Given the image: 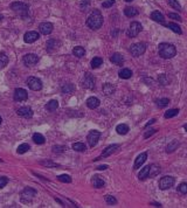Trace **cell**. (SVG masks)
Returning a JSON list of instances; mask_svg holds the SVG:
<instances>
[{"mask_svg": "<svg viewBox=\"0 0 187 208\" xmlns=\"http://www.w3.org/2000/svg\"><path fill=\"white\" fill-rule=\"evenodd\" d=\"M40 164H41V165H44V166H49V167H56V166H58V164H55V163H52V161H41Z\"/></svg>", "mask_w": 187, "mask_h": 208, "instance_id": "681fc988", "label": "cell"}, {"mask_svg": "<svg viewBox=\"0 0 187 208\" xmlns=\"http://www.w3.org/2000/svg\"><path fill=\"white\" fill-rule=\"evenodd\" d=\"M103 91H104L105 95L109 96V95L115 92V87H114L112 84H110V83H105V84L103 86Z\"/></svg>", "mask_w": 187, "mask_h": 208, "instance_id": "f1b7e54d", "label": "cell"}, {"mask_svg": "<svg viewBox=\"0 0 187 208\" xmlns=\"http://www.w3.org/2000/svg\"><path fill=\"white\" fill-rule=\"evenodd\" d=\"M105 202L108 205H115L117 202V200H116L115 196H112V195H106L105 196Z\"/></svg>", "mask_w": 187, "mask_h": 208, "instance_id": "7bdbcfd3", "label": "cell"}, {"mask_svg": "<svg viewBox=\"0 0 187 208\" xmlns=\"http://www.w3.org/2000/svg\"><path fill=\"white\" fill-rule=\"evenodd\" d=\"M154 122H156V119H154V118H153V119H151V121H149V123H147V124L145 125V127H147V126H149V125H151V124H153Z\"/></svg>", "mask_w": 187, "mask_h": 208, "instance_id": "f5cc1de1", "label": "cell"}, {"mask_svg": "<svg viewBox=\"0 0 187 208\" xmlns=\"http://www.w3.org/2000/svg\"><path fill=\"white\" fill-rule=\"evenodd\" d=\"M178 146H179V143H178V141H173L172 143H171V144H170V145L166 147V152H167V153H170V152H173V151L177 149Z\"/></svg>", "mask_w": 187, "mask_h": 208, "instance_id": "ab89813d", "label": "cell"}, {"mask_svg": "<svg viewBox=\"0 0 187 208\" xmlns=\"http://www.w3.org/2000/svg\"><path fill=\"white\" fill-rule=\"evenodd\" d=\"M175 54H177V50L173 44L167 42L159 44V55L163 58H172L175 56Z\"/></svg>", "mask_w": 187, "mask_h": 208, "instance_id": "7a4b0ae2", "label": "cell"}, {"mask_svg": "<svg viewBox=\"0 0 187 208\" xmlns=\"http://www.w3.org/2000/svg\"><path fill=\"white\" fill-rule=\"evenodd\" d=\"M116 131H117L118 135L124 136L129 132V126L126 125V124H119V125H117V127H116Z\"/></svg>", "mask_w": 187, "mask_h": 208, "instance_id": "484cf974", "label": "cell"}, {"mask_svg": "<svg viewBox=\"0 0 187 208\" xmlns=\"http://www.w3.org/2000/svg\"><path fill=\"white\" fill-rule=\"evenodd\" d=\"M108 169V165H101V166H98L97 169H100V171H103V169Z\"/></svg>", "mask_w": 187, "mask_h": 208, "instance_id": "816d5d0a", "label": "cell"}, {"mask_svg": "<svg viewBox=\"0 0 187 208\" xmlns=\"http://www.w3.org/2000/svg\"><path fill=\"white\" fill-rule=\"evenodd\" d=\"M53 151L55 153H62L64 151V146H53Z\"/></svg>", "mask_w": 187, "mask_h": 208, "instance_id": "c3c4849f", "label": "cell"}, {"mask_svg": "<svg viewBox=\"0 0 187 208\" xmlns=\"http://www.w3.org/2000/svg\"><path fill=\"white\" fill-rule=\"evenodd\" d=\"M168 4H170V6H171L172 8H174V10H177V11L181 10V6H180L178 0H168Z\"/></svg>", "mask_w": 187, "mask_h": 208, "instance_id": "60d3db41", "label": "cell"}, {"mask_svg": "<svg viewBox=\"0 0 187 208\" xmlns=\"http://www.w3.org/2000/svg\"><path fill=\"white\" fill-rule=\"evenodd\" d=\"M151 19L153 20V21H156V22H158V24H161L166 26L165 18H164V15L161 14V12H159V11H154V12L151 13Z\"/></svg>", "mask_w": 187, "mask_h": 208, "instance_id": "2e32d148", "label": "cell"}, {"mask_svg": "<svg viewBox=\"0 0 187 208\" xmlns=\"http://www.w3.org/2000/svg\"><path fill=\"white\" fill-rule=\"evenodd\" d=\"M72 54H74V56L82 58V56L86 54V50H84V48L81 47V46H77V47H75V48L72 49Z\"/></svg>", "mask_w": 187, "mask_h": 208, "instance_id": "83f0119b", "label": "cell"}, {"mask_svg": "<svg viewBox=\"0 0 187 208\" xmlns=\"http://www.w3.org/2000/svg\"><path fill=\"white\" fill-rule=\"evenodd\" d=\"M115 4V0H105L103 4H102V7H104V8H109L111 6Z\"/></svg>", "mask_w": 187, "mask_h": 208, "instance_id": "f6af8a7d", "label": "cell"}, {"mask_svg": "<svg viewBox=\"0 0 187 208\" xmlns=\"http://www.w3.org/2000/svg\"><path fill=\"white\" fill-rule=\"evenodd\" d=\"M168 18L172 20H175V21H181V18L178 14H175V13H170V14H168Z\"/></svg>", "mask_w": 187, "mask_h": 208, "instance_id": "7dc6e473", "label": "cell"}, {"mask_svg": "<svg viewBox=\"0 0 187 208\" xmlns=\"http://www.w3.org/2000/svg\"><path fill=\"white\" fill-rule=\"evenodd\" d=\"M13 97H14V101L22 102V101H26V99L28 98V94H27V91H26L25 89H22V88H18V89L14 90Z\"/></svg>", "mask_w": 187, "mask_h": 208, "instance_id": "ba28073f", "label": "cell"}, {"mask_svg": "<svg viewBox=\"0 0 187 208\" xmlns=\"http://www.w3.org/2000/svg\"><path fill=\"white\" fill-rule=\"evenodd\" d=\"M8 63V56L5 53H0V69L5 68Z\"/></svg>", "mask_w": 187, "mask_h": 208, "instance_id": "4dcf8cb0", "label": "cell"}, {"mask_svg": "<svg viewBox=\"0 0 187 208\" xmlns=\"http://www.w3.org/2000/svg\"><path fill=\"white\" fill-rule=\"evenodd\" d=\"M156 103H157V107L160 108V109H163V108L167 107L168 105L170 99H168V98H159V99L156 101Z\"/></svg>", "mask_w": 187, "mask_h": 208, "instance_id": "1f68e13d", "label": "cell"}, {"mask_svg": "<svg viewBox=\"0 0 187 208\" xmlns=\"http://www.w3.org/2000/svg\"><path fill=\"white\" fill-rule=\"evenodd\" d=\"M53 24H50V22H42V24H40L39 26V29H40V32L44 35H48L53 32Z\"/></svg>", "mask_w": 187, "mask_h": 208, "instance_id": "5bb4252c", "label": "cell"}, {"mask_svg": "<svg viewBox=\"0 0 187 208\" xmlns=\"http://www.w3.org/2000/svg\"><path fill=\"white\" fill-rule=\"evenodd\" d=\"M16 112H18V115H19L20 117H22V118H30V117L33 116V110L28 107L20 108Z\"/></svg>", "mask_w": 187, "mask_h": 208, "instance_id": "9a60e30c", "label": "cell"}, {"mask_svg": "<svg viewBox=\"0 0 187 208\" xmlns=\"http://www.w3.org/2000/svg\"><path fill=\"white\" fill-rule=\"evenodd\" d=\"M149 174H150V166H145V167H143V169L139 172V174H138L139 180L147 179V178H149Z\"/></svg>", "mask_w": 187, "mask_h": 208, "instance_id": "cb8c5ba5", "label": "cell"}, {"mask_svg": "<svg viewBox=\"0 0 187 208\" xmlns=\"http://www.w3.org/2000/svg\"><path fill=\"white\" fill-rule=\"evenodd\" d=\"M178 113H179V110H178V109H171V110L165 112L164 117H165V118H172V117L177 116Z\"/></svg>", "mask_w": 187, "mask_h": 208, "instance_id": "74e56055", "label": "cell"}, {"mask_svg": "<svg viewBox=\"0 0 187 208\" xmlns=\"http://www.w3.org/2000/svg\"><path fill=\"white\" fill-rule=\"evenodd\" d=\"M178 192L180 194H187V183H182L178 187Z\"/></svg>", "mask_w": 187, "mask_h": 208, "instance_id": "b9f144b4", "label": "cell"}, {"mask_svg": "<svg viewBox=\"0 0 187 208\" xmlns=\"http://www.w3.org/2000/svg\"><path fill=\"white\" fill-rule=\"evenodd\" d=\"M40 38V34L35 30H30V32H27V33L24 35V41L26 44H33L36 40Z\"/></svg>", "mask_w": 187, "mask_h": 208, "instance_id": "30bf717a", "label": "cell"}, {"mask_svg": "<svg viewBox=\"0 0 187 208\" xmlns=\"http://www.w3.org/2000/svg\"><path fill=\"white\" fill-rule=\"evenodd\" d=\"M7 184H8V178H6V177H0V188H4Z\"/></svg>", "mask_w": 187, "mask_h": 208, "instance_id": "ee69618b", "label": "cell"}, {"mask_svg": "<svg viewBox=\"0 0 187 208\" xmlns=\"http://www.w3.org/2000/svg\"><path fill=\"white\" fill-rule=\"evenodd\" d=\"M91 184L94 187H96V188H101L104 186V180L102 179L100 175H95V177H92V179H91Z\"/></svg>", "mask_w": 187, "mask_h": 208, "instance_id": "d6986e66", "label": "cell"}, {"mask_svg": "<svg viewBox=\"0 0 187 208\" xmlns=\"http://www.w3.org/2000/svg\"><path fill=\"white\" fill-rule=\"evenodd\" d=\"M146 159H147V155L146 153H140V155L136 158V161H134V165H133V169H139L140 166H143V164H144L145 161H146Z\"/></svg>", "mask_w": 187, "mask_h": 208, "instance_id": "e0dca14e", "label": "cell"}, {"mask_svg": "<svg viewBox=\"0 0 187 208\" xmlns=\"http://www.w3.org/2000/svg\"><path fill=\"white\" fill-rule=\"evenodd\" d=\"M125 1H128V2H130V1H133V0H125Z\"/></svg>", "mask_w": 187, "mask_h": 208, "instance_id": "11a10c76", "label": "cell"}, {"mask_svg": "<svg viewBox=\"0 0 187 208\" xmlns=\"http://www.w3.org/2000/svg\"><path fill=\"white\" fill-rule=\"evenodd\" d=\"M30 149V146L28 145V144H21V145H19L18 146V149H16V152L19 153V155H24V153H26L27 151Z\"/></svg>", "mask_w": 187, "mask_h": 208, "instance_id": "d590c367", "label": "cell"}, {"mask_svg": "<svg viewBox=\"0 0 187 208\" xmlns=\"http://www.w3.org/2000/svg\"><path fill=\"white\" fill-rule=\"evenodd\" d=\"M100 103H101L100 99L96 98V97H89L86 99V107L89 108V109H96V108H98Z\"/></svg>", "mask_w": 187, "mask_h": 208, "instance_id": "ac0fdd59", "label": "cell"}, {"mask_svg": "<svg viewBox=\"0 0 187 208\" xmlns=\"http://www.w3.org/2000/svg\"><path fill=\"white\" fill-rule=\"evenodd\" d=\"M102 25H103V16L100 11H94L86 19V26L94 30L101 28Z\"/></svg>", "mask_w": 187, "mask_h": 208, "instance_id": "6da1fadb", "label": "cell"}, {"mask_svg": "<svg viewBox=\"0 0 187 208\" xmlns=\"http://www.w3.org/2000/svg\"><path fill=\"white\" fill-rule=\"evenodd\" d=\"M58 46H60V42L58 40H49L47 42V50L52 53V52H54V50H56L58 48Z\"/></svg>", "mask_w": 187, "mask_h": 208, "instance_id": "44dd1931", "label": "cell"}, {"mask_svg": "<svg viewBox=\"0 0 187 208\" xmlns=\"http://www.w3.org/2000/svg\"><path fill=\"white\" fill-rule=\"evenodd\" d=\"M39 62V56L35 54H27L24 56V63L26 66H34Z\"/></svg>", "mask_w": 187, "mask_h": 208, "instance_id": "7c38bea8", "label": "cell"}, {"mask_svg": "<svg viewBox=\"0 0 187 208\" xmlns=\"http://www.w3.org/2000/svg\"><path fill=\"white\" fill-rule=\"evenodd\" d=\"M118 149V145H110L108 146L105 150L103 151V153L101 155V157H98V158H96V159H94V161H97V160H101L102 158H106V157H109V155H111L112 153H115V151Z\"/></svg>", "mask_w": 187, "mask_h": 208, "instance_id": "4fadbf2b", "label": "cell"}, {"mask_svg": "<svg viewBox=\"0 0 187 208\" xmlns=\"http://www.w3.org/2000/svg\"><path fill=\"white\" fill-rule=\"evenodd\" d=\"M72 150L76 152H84L86 151V145L83 143H74L72 144Z\"/></svg>", "mask_w": 187, "mask_h": 208, "instance_id": "d6a6232c", "label": "cell"}, {"mask_svg": "<svg viewBox=\"0 0 187 208\" xmlns=\"http://www.w3.org/2000/svg\"><path fill=\"white\" fill-rule=\"evenodd\" d=\"M58 181H61V183H66V184H69V183H72V177L68 174H61L58 177Z\"/></svg>", "mask_w": 187, "mask_h": 208, "instance_id": "f35d334b", "label": "cell"}, {"mask_svg": "<svg viewBox=\"0 0 187 208\" xmlns=\"http://www.w3.org/2000/svg\"><path fill=\"white\" fill-rule=\"evenodd\" d=\"M27 86L29 87L30 90H34V91H39V90H41L42 89V82H41V80L38 77H33V76H30V77L27 78Z\"/></svg>", "mask_w": 187, "mask_h": 208, "instance_id": "3957f363", "label": "cell"}, {"mask_svg": "<svg viewBox=\"0 0 187 208\" xmlns=\"http://www.w3.org/2000/svg\"><path fill=\"white\" fill-rule=\"evenodd\" d=\"M12 10L21 15H26L28 13V7L25 4H22V2H13L12 4Z\"/></svg>", "mask_w": 187, "mask_h": 208, "instance_id": "9c48e42d", "label": "cell"}, {"mask_svg": "<svg viewBox=\"0 0 187 208\" xmlns=\"http://www.w3.org/2000/svg\"><path fill=\"white\" fill-rule=\"evenodd\" d=\"M184 129H185V131L187 132V124H185V125H184Z\"/></svg>", "mask_w": 187, "mask_h": 208, "instance_id": "db71d44e", "label": "cell"}, {"mask_svg": "<svg viewBox=\"0 0 187 208\" xmlns=\"http://www.w3.org/2000/svg\"><path fill=\"white\" fill-rule=\"evenodd\" d=\"M103 63V60L101 58H94L91 60V68L96 69V68H100Z\"/></svg>", "mask_w": 187, "mask_h": 208, "instance_id": "e575fe53", "label": "cell"}, {"mask_svg": "<svg viewBox=\"0 0 187 208\" xmlns=\"http://www.w3.org/2000/svg\"><path fill=\"white\" fill-rule=\"evenodd\" d=\"M173 185H174V178L170 177V175H166V177H163L160 179V181H159V188L165 191V189L171 188Z\"/></svg>", "mask_w": 187, "mask_h": 208, "instance_id": "8992f818", "label": "cell"}, {"mask_svg": "<svg viewBox=\"0 0 187 208\" xmlns=\"http://www.w3.org/2000/svg\"><path fill=\"white\" fill-rule=\"evenodd\" d=\"M74 91H75V86L72 84V83H67V84H64L62 87L63 94H72Z\"/></svg>", "mask_w": 187, "mask_h": 208, "instance_id": "f546056e", "label": "cell"}, {"mask_svg": "<svg viewBox=\"0 0 187 208\" xmlns=\"http://www.w3.org/2000/svg\"><path fill=\"white\" fill-rule=\"evenodd\" d=\"M118 75H119L120 78H123V80H128V78H130L131 76H132V72H131L130 69H128V68H124V69H120Z\"/></svg>", "mask_w": 187, "mask_h": 208, "instance_id": "603a6c76", "label": "cell"}, {"mask_svg": "<svg viewBox=\"0 0 187 208\" xmlns=\"http://www.w3.org/2000/svg\"><path fill=\"white\" fill-rule=\"evenodd\" d=\"M158 81L160 84H163V86H166L167 84V80H166V75H164V74H161V75H159V78Z\"/></svg>", "mask_w": 187, "mask_h": 208, "instance_id": "bcb514c9", "label": "cell"}, {"mask_svg": "<svg viewBox=\"0 0 187 208\" xmlns=\"http://www.w3.org/2000/svg\"><path fill=\"white\" fill-rule=\"evenodd\" d=\"M160 172V169H159L158 165H150V174L149 177H154L157 175Z\"/></svg>", "mask_w": 187, "mask_h": 208, "instance_id": "8d00e7d4", "label": "cell"}, {"mask_svg": "<svg viewBox=\"0 0 187 208\" xmlns=\"http://www.w3.org/2000/svg\"><path fill=\"white\" fill-rule=\"evenodd\" d=\"M124 14L128 18H133L138 14V10L134 8V7H126V8H124Z\"/></svg>", "mask_w": 187, "mask_h": 208, "instance_id": "7402d4cb", "label": "cell"}, {"mask_svg": "<svg viewBox=\"0 0 187 208\" xmlns=\"http://www.w3.org/2000/svg\"><path fill=\"white\" fill-rule=\"evenodd\" d=\"M166 26H167V27L171 29V30H173L174 33H177V34H181L182 33L181 28H180V27H179L177 24H174V22H170V24H167Z\"/></svg>", "mask_w": 187, "mask_h": 208, "instance_id": "836d02e7", "label": "cell"}, {"mask_svg": "<svg viewBox=\"0 0 187 208\" xmlns=\"http://www.w3.org/2000/svg\"><path fill=\"white\" fill-rule=\"evenodd\" d=\"M156 132H157V130H149L147 132L144 133V138H149V137H151L152 135H154Z\"/></svg>", "mask_w": 187, "mask_h": 208, "instance_id": "f907efd6", "label": "cell"}, {"mask_svg": "<svg viewBox=\"0 0 187 208\" xmlns=\"http://www.w3.org/2000/svg\"><path fill=\"white\" fill-rule=\"evenodd\" d=\"M83 87L86 88V89H94V86H95V80L92 77V75L90 73H86L84 75V78H83Z\"/></svg>", "mask_w": 187, "mask_h": 208, "instance_id": "8fae6325", "label": "cell"}, {"mask_svg": "<svg viewBox=\"0 0 187 208\" xmlns=\"http://www.w3.org/2000/svg\"><path fill=\"white\" fill-rule=\"evenodd\" d=\"M58 108V102L56 99H52V101H49L47 104H46V109L48 110V111H55L56 109Z\"/></svg>", "mask_w": 187, "mask_h": 208, "instance_id": "d4e9b609", "label": "cell"}, {"mask_svg": "<svg viewBox=\"0 0 187 208\" xmlns=\"http://www.w3.org/2000/svg\"><path fill=\"white\" fill-rule=\"evenodd\" d=\"M33 141H34L35 144H38V145H42V144H44L46 139H44V137H43L41 133H34L33 135Z\"/></svg>", "mask_w": 187, "mask_h": 208, "instance_id": "4316f807", "label": "cell"}, {"mask_svg": "<svg viewBox=\"0 0 187 208\" xmlns=\"http://www.w3.org/2000/svg\"><path fill=\"white\" fill-rule=\"evenodd\" d=\"M110 61L112 63H115V64H118V66H120V64H123V62H124V58L122 56V54L115 53V54H112V55H111Z\"/></svg>", "mask_w": 187, "mask_h": 208, "instance_id": "ffe728a7", "label": "cell"}, {"mask_svg": "<svg viewBox=\"0 0 187 208\" xmlns=\"http://www.w3.org/2000/svg\"><path fill=\"white\" fill-rule=\"evenodd\" d=\"M1 19H2V15H0V21H1Z\"/></svg>", "mask_w": 187, "mask_h": 208, "instance_id": "6f0895ef", "label": "cell"}, {"mask_svg": "<svg viewBox=\"0 0 187 208\" xmlns=\"http://www.w3.org/2000/svg\"><path fill=\"white\" fill-rule=\"evenodd\" d=\"M100 137H101V133L96 130H91L89 133H88V137H86V141L89 143V145L91 147H94V146L96 145L98 141H100Z\"/></svg>", "mask_w": 187, "mask_h": 208, "instance_id": "52a82bcc", "label": "cell"}, {"mask_svg": "<svg viewBox=\"0 0 187 208\" xmlns=\"http://www.w3.org/2000/svg\"><path fill=\"white\" fill-rule=\"evenodd\" d=\"M1 122H2V118H1V117H0V124H1Z\"/></svg>", "mask_w": 187, "mask_h": 208, "instance_id": "9f6ffc18", "label": "cell"}, {"mask_svg": "<svg viewBox=\"0 0 187 208\" xmlns=\"http://www.w3.org/2000/svg\"><path fill=\"white\" fill-rule=\"evenodd\" d=\"M142 29H143V26L139 24V22H137V21H133V22L130 24V27L128 29V33L126 34H128L129 38H136L142 32Z\"/></svg>", "mask_w": 187, "mask_h": 208, "instance_id": "277c9868", "label": "cell"}, {"mask_svg": "<svg viewBox=\"0 0 187 208\" xmlns=\"http://www.w3.org/2000/svg\"><path fill=\"white\" fill-rule=\"evenodd\" d=\"M146 50V46L145 44H142V42H138V44H134L130 47V53L132 54L133 56H140L143 55Z\"/></svg>", "mask_w": 187, "mask_h": 208, "instance_id": "5b68a950", "label": "cell"}]
</instances>
